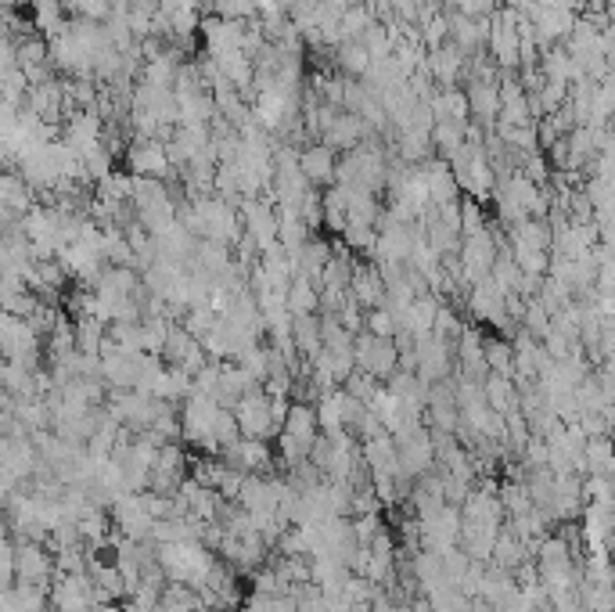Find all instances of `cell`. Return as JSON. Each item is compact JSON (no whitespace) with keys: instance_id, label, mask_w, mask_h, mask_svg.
Wrapping results in <instances>:
<instances>
[{"instance_id":"obj_2","label":"cell","mask_w":615,"mask_h":612,"mask_svg":"<svg viewBox=\"0 0 615 612\" xmlns=\"http://www.w3.org/2000/svg\"><path fill=\"white\" fill-rule=\"evenodd\" d=\"M321 440V422H317V407L313 404H292L285 418V429L277 436V447H281V461L288 468H299L310 461L313 443Z\"/></svg>"},{"instance_id":"obj_6","label":"cell","mask_w":615,"mask_h":612,"mask_svg":"<svg viewBox=\"0 0 615 612\" xmlns=\"http://www.w3.org/2000/svg\"><path fill=\"white\" fill-rule=\"evenodd\" d=\"M414 360H418V378L425 386H436V382H446V378H454V364H457V350L454 342L443 339V335H421L414 342Z\"/></svg>"},{"instance_id":"obj_26","label":"cell","mask_w":615,"mask_h":612,"mask_svg":"<svg viewBox=\"0 0 615 612\" xmlns=\"http://www.w3.org/2000/svg\"><path fill=\"white\" fill-rule=\"evenodd\" d=\"M47 609H51L47 587L22 584V580H18L15 587H4V605H0V612H47Z\"/></svg>"},{"instance_id":"obj_28","label":"cell","mask_w":615,"mask_h":612,"mask_svg":"<svg viewBox=\"0 0 615 612\" xmlns=\"http://www.w3.org/2000/svg\"><path fill=\"white\" fill-rule=\"evenodd\" d=\"M335 62H339V69L346 72L349 80H364L367 72H371V65H375V58L364 47V40H342L335 47Z\"/></svg>"},{"instance_id":"obj_12","label":"cell","mask_w":615,"mask_h":612,"mask_svg":"<svg viewBox=\"0 0 615 612\" xmlns=\"http://www.w3.org/2000/svg\"><path fill=\"white\" fill-rule=\"evenodd\" d=\"M241 224H245V238H249L259 252H267L277 245L281 216H277V209L270 206L267 198H245V202H241Z\"/></svg>"},{"instance_id":"obj_10","label":"cell","mask_w":615,"mask_h":612,"mask_svg":"<svg viewBox=\"0 0 615 612\" xmlns=\"http://www.w3.org/2000/svg\"><path fill=\"white\" fill-rule=\"evenodd\" d=\"M15 576L22 580V584L51 587L54 576H58L54 555L40 544V540L15 537Z\"/></svg>"},{"instance_id":"obj_36","label":"cell","mask_w":615,"mask_h":612,"mask_svg":"<svg viewBox=\"0 0 615 612\" xmlns=\"http://www.w3.org/2000/svg\"><path fill=\"white\" fill-rule=\"evenodd\" d=\"M486 360H490V375H515V353H511L508 342L486 339Z\"/></svg>"},{"instance_id":"obj_15","label":"cell","mask_w":615,"mask_h":612,"mask_svg":"<svg viewBox=\"0 0 615 612\" xmlns=\"http://www.w3.org/2000/svg\"><path fill=\"white\" fill-rule=\"evenodd\" d=\"M126 162H130V173L134 177H155V180H170V173L177 170L170 159V148L166 141L152 137V141H137L130 152H126Z\"/></svg>"},{"instance_id":"obj_19","label":"cell","mask_w":615,"mask_h":612,"mask_svg":"<svg viewBox=\"0 0 615 612\" xmlns=\"http://www.w3.org/2000/svg\"><path fill=\"white\" fill-rule=\"evenodd\" d=\"M299 166H303L306 180H310L313 188H331V184H339V152L328 148L324 141L306 144L303 152H299Z\"/></svg>"},{"instance_id":"obj_13","label":"cell","mask_w":615,"mask_h":612,"mask_svg":"<svg viewBox=\"0 0 615 612\" xmlns=\"http://www.w3.org/2000/svg\"><path fill=\"white\" fill-rule=\"evenodd\" d=\"M457 256H461L464 281H472V285L486 281V278L493 274V267H497V249H493L490 231L464 234V238H461V249H457Z\"/></svg>"},{"instance_id":"obj_23","label":"cell","mask_w":615,"mask_h":612,"mask_svg":"<svg viewBox=\"0 0 615 612\" xmlns=\"http://www.w3.org/2000/svg\"><path fill=\"white\" fill-rule=\"evenodd\" d=\"M256 386H259V382L249 375V371L241 368L238 360H234V364H231V360H223V364H220V386H216V400H220L223 407H231V411H234V404H238L241 396L252 393Z\"/></svg>"},{"instance_id":"obj_30","label":"cell","mask_w":615,"mask_h":612,"mask_svg":"<svg viewBox=\"0 0 615 612\" xmlns=\"http://www.w3.org/2000/svg\"><path fill=\"white\" fill-rule=\"evenodd\" d=\"M468 105H472L479 123H490V119L497 116L500 94L493 90V83H486V72L482 69H475V83L468 87Z\"/></svg>"},{"instance_id":"obj_14","label":"cell","mask_w":615,"mask_h":612,"mask_svg":"<svg viewBox=\"0 0 615 612\" xmlns=\"http://www.w3.org/2000/svg\"><path fill=\"white\" fill-rule=\"evenodd\" d=\"M223 461L245 476H274V450H270L267 440H249V436H241L238 443L220 454Z\"/></svg>"},{"instance_id":"obj_17","label":"cell","mask_w":615,"mask_h":612,"mask_svg":"<svg viewBox=\"0 0 615 612\" xmlns=\"http://www.w3.org/2000/svg\"><path fill=\"white\" fill-rule=\"evenodd\" d=\"M26 108L33 112V116L44 119L47 126H58V123H62L65 112L72 116L69 94H65V83H62V80H47V83H36V87H29Z\"/></svg>"},{"instance_id":"obj_3","label":"cell","mask_w":615,"mask_h":612,"mask_svg":"<svg viewBox=\"0 0 615 612\" xmlns=\"http://www.w3.org/2000/svg\"><path fill=\"white\" fill-rule=\"evenodd\" d=\"M220 400L205 393H191L180 407V429H184V443L202 454H220L216 443V414H220Z\"/></svg>"},{"instance_id":"obj_21","label":"cell","mask_w":615,"mask_h":612,"mask_svg":"<svg viewBox=\"0 0 615 612\" xmlns=\"http://www.w3.org/2000/svg\"><path fill=\"white\" fill-rule=\"evenodd\" d=\"M464 58H468V54H464L454 40H446L443 47H432V51H428L425 72H432V80H436L439 87H454L464 72Z\"/></svg>"},{"instance_id":"obj_29","label":"cell","mask_w":615,"mask_h":612,"mask_svg":"<svg viewBox=\"0 0 615 612\" xmlns=\"http://www.w3.org/2000/svg\"><path fill=\"white\" fill-rule=\"evenodd\" d=\"M288 310H292V317L321 314V285L295 274L292 285H288Z\"/></svg>"},{"instance_id":"obj_35","label":"cell","mask_w":615,"mask_h":612,"mask_svg":"<svg viewBox=\"0 0 615 612\" xmlns=\"http://www.w3.org/2000/svg\"><path fill=\"white\" fill-rule=\"evenodd\" d=\"M364 332L385 335V339H396V335H400V321H396L393 306H375V310H367V328H364Z\"/></svg>"},{"instance_id":"obj_9","label":"cell","mask_w":615,"mask_h":612,"mask_svg":"<svg viewBox=\"0 0 615 612\" xmlns=\"http://www.w3.org/2000/svg\"><path fill=\"white\" fill-rule=\"evenodd\" d=\"M112 522H116V533L119 537H126V540H137V544H148L152 540V533H155V515H152V508H148V501H144V494H126V497H119L112 508Z\"/></svg>"},{"instance_id":"obj_11","label":"cell","mask_w":615,"mask_h":612,"mask_svg":"<svg viewBox=\"0 0 615 612\" xmlns=\"http://www.w3.org/2000/svg\"><path fill=\"white\" fill-rule=\"evenodd\" d=\"M54 612H90L98 605L94 598V576L87 573H58L51 584Z\"/></svg>"},{"instance_id":"obj_1","label":"cell","mask_w":615,"mask_h":612,"mask_svg":"<svg viewBox=\"0 0 615 612\" xmlns=\"http://www.w3.org/2000/svg\"><path fill=\"white\" fill-rule=\"evenodd\" d=\"M159 566L166 573L170 584H184V587H195L202 591L205 580L213 576L216 569V551L205 544V540H180V544H159Z\"/></svg>"},{"instance_id":"obj_18","label":"cell","mask_w":615,"mask_h":612,"mask_svg":"<svg viewBox=\"0 0 615 612\" xmlns=\"http://www.w3.org/2000/svg\"><path fill=\"white\" fill-rule=\"evenodd\" d=\"M450 166H454V177L464 191L482 195V191L490 188V162H486V155H482V148L475 141H468L461 152L450 155Z\"/></svg>"},{"instance_id":"obj_25","label":"cell","mask_w":615,"mask_h":612,"mask_svg":"<svg viewBox=\"0 0 615 612\" xmlns=\"http://www.w3.org/2000/svg\"><path fill=\"white\" fill-rule=\"evenodd\" d=\"M331 256H335V249H331L328 242H321V238H310L303 249L295 252V274L321 285V278H324V270H328Z\"/></svg>"},{"instance_id":"obj_20","label":"cell","mask_w":615,"mask_h":612,"mask_svg":"<svg viewBox=\"0 0 615 612\" xmlns=\"http://www.w3.org/2000/svg\"><path fill=\"white\" fill-rule=\"evenodd\" d=\"M364 461L371 468V476H400V450H396V436L389 429L375 432L371 440H364Z\"/></svg>"},{"instance_id":"obj_4","label":"cell","mask_w":615,"mask_h":612,"mask_svg":"<svg viewBox=\"0 0 615 612\" xmlns=\"http://www.w3.org/2000/svg\"><path fill=\"white\" fill-rule=\"evenodd\" d=\"M0 346H4V360L22 364V368H29V371H40V357H44V350H47V339L36 332L33 321L4 314V324H0Z\"/></svg>"},{"instance_id":"obj_22","label":"cell","mask_w":615,"mask_h":612,"mask_svg":"<svg viewBox=\"0 0 615 612\" xmlns=\"http://www.w3.org/2000/svg\"><path fill=\"white\" fill-rule=\"evenodd\" d=\"M349 296L357 299L364 310H375L385 306V278L375 263H357L353 267V278H349Z\"/></svg>"},{"instance_id":"obj_7","label":"cell","mask_w":615,"mask_h":612,"mask_svg":"<svg viewBox=\"0 0 615 612\" xmlns=\"http://www.w3.org/2000/svg\"><path fill=\"white\" fill-rule=\"evenodd\" d=\"M357 368L367 371V375H375L378 382H389V378L400 371V346H396V339L360 332L357 335Z\"/></svg>"},{"instance_id":"obj_8","label":"cell","mask_w":615,"mask_h":612,"mask_svg":"<svg viewBox=\"0 0 615 612\" xmlns=\"http://www.w3.org/2000/svg\"><path fill=\"white\" fill-rule=\"evenodd\" d=\"M396 450H400V476L421 479L428 468H436V440H432L428 425L400 432L396 436Z\"/></svg>"},{"instance_id":"obj_27","label":"cell","mask_w":615,"mask_h":612,"mask_svg":"<svg viewBox=\"0 0 615 612\" xmlns=\"http://www.w3.org/2000/svg\"><path fill=\"white\" fill-rule=\"evenodd\" d=\"M29 22H33V29L40 36H47V40H54L58 33H65V26H69V18H65V0H33L29 4Z\"/></svg>"},{"instance_id":"obj_37","label":"cell","mask_w":615,"mask_h":612,"mask_svg":"<svg viewBox=\"0 0 615 612\" xmlns=\"http://www.w3.org/2000/svg\"><path fill=\"white\" fill-rule=\"evenodd\" d=\"M587 465L594 468V472H612V465H615V454H612V443H605V440H594L587 447Z\"/></svg>"},{"instance_id":"obj_5","label":"cell","mask_w":615,"mask_h":612,"mask_svg":"<svg viewBox=\"0 0 615 612\" xmlns=\"http://www.w3.org/2000/svg\"><path fill=\"white\" fill-rule=\"evenodd\" d=\"M234 418L241 425V436L249 440H270V436H281V422H277L274 411V396L267 393V386H256L252 393H245L234 404Z\"/></svg>"},{"instance_id":"obj_32","label":"cell","mask_w":615,"mask_h":612,"mask_svg":"<svg viewBox=\"0 0 615 612\" xmlns=\"http://www.w3.org/2000/svg\"><path fill=\"white\" fill-rule=\"evenodd\" d=\"M464 130H468V126H464L461 119H439L436 130H432V148H439V152L450 159V155L461 152L464 144H468Z\"/></svg>"},{"instance_id":"obj_34","label":"cell","mask_w":615,"mask_h":612,"mask_svg":"<svg viewBox=\"0 0 615 612\" xmlns=\"http://www.w3.org/2000/svg\"><path fill=\"white\" fill-rule=\"evenodd\" d=\"M65 8H69L76 18H87V22H101V26H105V22H108L112 15H116L112 0H65Z\"/></svg>"},{"instance_id":"obj_24","label":"cell","mask_w":615,"mask_h":612,"mask_svg":"<svg viewBox=\"0 0 615 612\" xmlns=\"http://www.w3.org/2000/svg\"><path fill=\"white\" fill-rule=\"evenodd\" d=\"M504 303H508V296L500 292L497 285H493V278H486V281H479V285L472 288V296H468V306H472V314L479 317V321H493V324H500L504 321Z\"/></svg>"},{"instance_id":"obj_16","label":"cell","mask_w":615,"mask_h":612,"mask_svg":"<svg viewBox=\"0 0 615 612\" xmlns=\"http://www.w3.org/2000/svg\"><path fill=\"white\" fill-rule=\"evenodd\" d=\"M188 479H191L188 476V454H184L177 443H166V447L159 450V461H155V468H152V483H148V490L173 497L180 486L188 483Z\"/></svg>"},{"instance_id":"obj_33","label":"cell","mask_w":615,"mask_h":612,"mask_svg":"<svg viewBox=\"0 0 615 612\" xmlns=\"http://www.w3.org/2000/svg\"><path fill=\"white\" fill-rule=\"evenodd\" d=\"M245 612H299L295 594H259L252 591L245 598Z\"/></svg>"},{"instance_id":"obj_31","label":"cell","mask_w":615,"mask_h":612,"mask_svg":"<svg viewBox=\"0 0 615 612\" xmlns=\"http://www.w3.org/2000/svg\"><path fill=\"white\" fill-rule=\"evenodd\" d=\"M486 404H490L497 414H504V418H508V414L518 407L515 378H511V375H490V378H486Z\"/></svg>"}]
</instances>
